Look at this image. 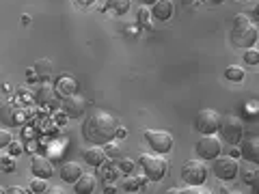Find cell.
Masks as SVG:
<instances>
[{"instance_id":"cell-9","label":"cell","mask_w":259,"mask_h":194,"mask_svg":"<svg viewBox=\"0 0 259 194\" xmlns=\"http://www.w3.org/2000/svg\"><path fill=\"white\" fill-rule=\"evenodd\" d=\"M212 171H214V175L218 177V179L233 181L238 177V173H240V166H238V162L233 158H216L214 164H212Z\"/></svg>"},{"instance_id":"cell-15","label":"cell","mask_w":259,"mask_h":194,"mask_svg":"<svg viewBox=\"0 0 259 194\" xmlns=\"http://www.w3.org/2000/svg\"><path fill=\"white\" fill-rule=\"evenodd\" d=\"M95 185H97L95 175L82 173V175H80L78 179L74 181V192H76V194H93V192H95Z\"/></svg>"},{"instance_id":"cell-37","label":"cell","mask_w":259,"mask_h":194,"mask_svg":"<svg viewBox=\"0 0 259 194\" xmlns=\"http://www.w3.org/2000/svg\"><path fill=\"white\" fill-rule=\"evenodd\" d=\"M117 168H112V171H110V168H108V171H104V177H106V179H110V177H112V179H115V177H117Z\"/></svg>"},{"instance_id":"cell-6","label":"cell","mask_w":259,"mask_h":194,"mask_svg":"<svg viewBox=\"0 0 259 194\" xmlns=\"http://www.w3.org/2000/svg\"><path fill=\"white\" fill-rule=\"evenodd\" d=\"M207 179V166L203 160H188L182 166V181L188 185H203Z\"/></svg>"},{"instance_id":"cell-14","label":"cell","mask_w":259,"mask_h":194,"mask_svg":"<svg viewBox=\"0 0 259 194\" xmlns=\"http://www.w3.org/2000/svg\"><path fill=\"white\" fill-rule=\"evenodd\" d=\"M175 11V5H173V0H158V3H153L151 5V15L156 20L160 22H166V20H171V15Z\"/></svg>"},{"instance_id":"cell-13","label":"cell","mask_w":259,"mask_h":194,"mask_svg":"<svg viewBox=\"0 0 259 194\" xmlns=\"http://www.w3.org/2000/svg\"><path fill=\"white\" fill-rule=\"evenodd\" d=\"M240 156L246 162H250V164H257L259 162V140L257 138L240 140Z\"/></svg>"},{"instance_id":"cell-36","label":"cell","mask_w":259,"mask_h":194,"mask_svg":"<svg viewBox=\"0 0 259 194\" xmlns=\"http://www.w3.org/2000/svg\"><path fill=\"white\" fill-rule=\"evenodd\" d=\"M7 194H26V190L20 188V185H13V188L7 190Z\"/></svg>"},{"instance_id":"cell-3","label":"cell","mask_w":259,"mask_h":194,"mask_svg":"<svg viewBox=\"0 0 259 194\" xmlns=\"http://www.w3.org/2000/svg\"><path fill=\"white\" fill-rule=\"evenodd\" d=\"M139 166L143 168L145 177L151 179V181L164 179V175L168 171V162L162 156H158V153H143V156L139 158Z\"/></svg>"},{"instance_id":"cell-39","label":"cell","mask_w":259,"mask_h":194,"mask_svg":"<svg viewBox=\"0 0 259 194\" xmlns=\"http://www.w3.org/2000/svg\"><path fill=\"white\" fill-rule=\"evenodd\" d=\"M166 194H182V188H171V190H166Z\"/></svg>"},{"instance_id":"cell-24","label":"cell","mask_w":259,"mask_h":194,"mask_svg":"<svg viewBox=\"0 0 259 194\" xmlns=\"http://www.w3.org/2000/svg\"><path fill=\"white\" fill-rule=\"evenodd\" d=\"M244 63H248V65H257L259 63V50L257 47H248V50L244 52Z\"/></svg>"},{"instance_id":"cell-27","label":"cell","mask_w":259,"mask_h":194,"mask_svg":"<svg viewBox=\"0 0 259 194\" xmlns=\"http://www.w3.org/2000/svg\"><path fill=\"white\" fill-rule=\"evenodd\" d=\"M11 140H13V134L7 132V129H0V149H5Z\"/></svg>"},{"instance_id":"cell-21","label":"cell","mask_w":259,"mask_h":194,"mask_svg":"<svg viewBox=\"0 0 259 194\" xmlns=\"http://www.w3.org/2000/svg\"><path fill=\"white\" fill-rule=\"evenodd\" d=\"M225 78L231 80V82H240V80H244V69L236 67V65H233V67H227L225 69Z\"/></svg>"},{"instance_id":"cell-34","label":"cell","mask_w":259,"mask_h":194,"mask_svg":"<svg viewBox=\"0 0 259 194\" xmlns=\"http://www.w3.org/2000/svg\"><path fill=\"white\" fill-rule=\"evenodd\" d=\"M139 22H143V24L147 22V24H149V11L145 9V7H143V9H141V13H139Z\"/></svg>"},{"instance_id":"cell-41","label":"cell","mask_w":259,"mask_h":194,"mask_svg":"<svg viewBox=\"0 0 259 194\" xmlns=\"http://www.w3.org/2000/svg\"><path fill=\"white\" fill-rule=\"evenodd\" d=\"M22 24H30V18H28V15H22Z\"/></svg>"},{"instance_id":"cell-11","label":"cell","mask_w":259,"mask_h":194,"mask_svg":"<svg viewBox=\"0 0 259 194\" xmlns=\"http://www.w3.org/2000/svg\"><path fill=\"white\" fill-rule=\"evenodd\" d=\"M24 119H26V110L15 106V104H7V106L0 110V121H3L5 125H9V127L24 123Z\"/></svg>"},{"instance_id":"cell-26","label":"cell","mask_w":259,"mask_h":194,"mask_svg":"<svg viewBox=\"0 0 259 194\" xmlns=\"http://www.w3.org/2000/svg\"><path fill=\"white\" fill-rule=\"evenodd\" d=\"M182 194H212L203 185H188V188H182Z\"/></svg>"},{"instance_id":"cell-44","label":"cell","mask_w":259,"mask_h":194,"mask_svg":"<svg viewBox=\"0 0 259 194\" xmlns=\"http://www.w3.org/2000/svg\"><path fill=\"white\" fill-rule=\"evenodd\" d=\"M0 194H7V190H5V188H0Z\"/></svg>"},{"instance_id":"cell-42","label":"cell","mask_w":259,"mask_h":194,"mask_svg":"<svg viewBox=\"0 0 259 194\" xmlns=\"http://www.w3.org/2000/svg\"><path fill=\"white\" fill-rule=\"evenodd\" d=\"M223 194H242V192H236V190H223Z\"/></svg>"},{"instance_id":"cell-38","label":"cell","mask_w":259,"mask_h":194,"mask_svg":"<svg viewBox=\"0 0 259 194\" xmlns=\"http://www.w3.org/2000/svg\"><path fill=\"white\" fill-rule=\"evenodd\" d=\"M115 192H117L115 185H106V188H104V194H115Z\"/></svg>"},{"instance_id":"cell-32","label":"cell","mask_w":259,"mask_h":194,"mask_svg":"<svg viewBox=\"0 0 259 194\" xmlns=\"http://www.w3.org/2000/svg\"><path fill=\"white\" fill-rule=\"evenodd\" d=\"M76 3V7H82V9H87V7H91V5H95L97 0H74Z\"/></svg>"},{"instance_id":"cell-35","label":"cell","mask_w":259,"mask_h":194,"mask_svg":"<svg viewBox=\"0 0 259 194\" xmlns=\"http://www.w3.org/2000/svg\"><path fill=\"white\" fill-rule=\"evenodd\" d=\"M41 194H67L63 188H59V185H54V188H48L46 192H41Z\"/></svg>"},{"instance_id":"cell-2","label":"cell","mask_w":259,"mask_h":194,"mask_svg":"<svg viewBox=\"0 0 259 194\" xmlns=\"http://www.w3.org/2000/svg\"><path fill=\"white\" fill-rule=\"evenodd\" d=\"M257 37H259V30H257V24L250 22L248 15L240 13L233 18V28H231V41L236 47H253L257 43Z\"/></svg>"},{"instance_id":"cell-17","label":"cell","mask_w":259,"mask_h":194,"mask_svg":"<svg viewBox=\"0 0 259 194\" xmlns=\"http://www.w3.org/2000/svg\"><path fill=\"white\" fill-rule=\"evenodd\" d=\"M56 93L63 95V97H69V95H74L78 93V80H74L71 76H61L59 80H56Z\"/></svg>"},{"instance_id":"cell-4","label":"cell","mask_w":259,"mask_h":194,"mask_svg":"<svg viewBox=\"0 0 259 194\" xmlns=\"http://www.w3.org/2000/svg\"><path fill=\"white\" fill-rule=\"evenodd\" d=\"M218 132H221L223 140H227L229 144H240L242 136H244V123L238 115H225L221 117V125H218Z\"/></svg>"},{"instance_id":"cell-7","label":"cell","mask_w":259,"mask_h":194,"mask_svg":"<svg viewBox=\"0 0 259 194\" xmlns=\"http://www.w3.org/2000/svg\"><path fill=\"white\" fill-rule=\"evenodd\" d=\"M197 153L201 160H216L223 153V142L214 134H203L197 142Z\"/></svg>"},{"instance_id":"cell-19","label":"cell","mask_w":259,"mask_h":194,"mask_svg":"<svg viewBox=\"0 0 259 194\" xmlns=\"http://www.w3.org/2000/svg\"><path fill=\"white\" fill-rule=\"evenodd\" d=\"M132 7V0H106V11H112L115 15H125Z\"/></svg>"},{"instance_id":"cell-12","label":"cell","mask_w":259,"mask_h":194,"mask_svg":"<svg viewBox=\"0 0 259 194\" xmlns=\"http://www.w3.org/2000/svg\"><path fill=\"white\" fill-rule=\"evenodd\" d=\"M30 171L35 177H39V179H50V177L54 175V164L46 156H32Z\"/></svg>"},{"instance_id":"cell-18","label":"cell","mask_w":259,"mask_h":194,"mask_svg":"<svg viewBox=\"0 0 259 194\" xmlns=\"http://www.w3.org/2000/svg\"><path fill=\"white\" fill-rule=\"evenodd\" d=\"M80 175H82V168H80L76 162H67V164L61 166V179L65 183H74Z\"/></svg>"},{"instance_id":"cell-1","label":"cell","mask_w":259,"mask_h":194,"mask_svg":"<svg viewBox=\"0 0 259 194\" xmlns=\"http://www.w3.org/2000/svg\"><path fill=\"white\" fill-rule=\"evenodd\" d=\"M115 129H117V119L106 110H95L91 112L84 123H82V136L89 144L95 147H104L106 142L115 140Z\"/></svg>"},{"instance_id":"cell-40","label":"cell","mask_w":259,"mask_h":194,"mask_svg":"<svg viewBox=\"0 0 259 194\" xmlns=\"http://www.w3.org/2000/svg\"><path fill=\"white\" fill-rule=\"evenodd\" d=\"M205 3H209V5H223L225 0H205Z\"/></svg>"},{"instance_id":"cell-33","label":"cell","mask_w":259,"mask_h":194,"mask_svg":"<svg viewBox=\"0 0 259 194\" xmlns=\"http://www.w3.org/2000/svg\"><path fill=\"white\" fill-rule=\"evenodd\" d=\"M127 136V129L125 127H121V125H117V129H115V138H125Z\"/></svg>"},{"instance_id":"cell-5","label":"cell","mask_w":259,"mask_h":194,"mask_svg":"<svg viewBox=\"0 0 259 194\" xmlns=\"http://www.w3.org/2000/svg\"><path fill=\"white\" fill-rule=\"evenodd\" d=\"M145 140H147L149 149L158 156H166L173 149V136L164 129H145Z\"/></svg>"},{"instance_id":"cell-25","label":"cell","mask_w":259,"mask_h":194,"mask_svg":"<svg viewBox=\"0 0 259 194\" xmlns=\"http://www.w3.org/2000/svg\"><path fill=\"white\" fill-rule=\"evenodd\" d=\"M0 171L3 173H13L15 171V160L13 158H3L0 160Z\"/></svg>"},{"instance_id":"cell-29","label":"cell","mask_w":259,"mask_h":194,"mask_svg":"<svg viewBox=\"0 0 259 194\" xmlns=\"http://www.w3.org/2000/svg\"><path fill=\"white\" fill-rule=\"evenodd\" d=\"M134 166H136L134 162L125 158V160H121V164H119V171H123V173H132V171H134Z\"/></svg>"},{"instance_id":"cell-10","label":"cell","mask_w":259,"mask_h":194,"mask_svg":"<svg viewBox=\"0 0 259 194\" xmlns=\"http://www.w3.org/2000/svg\"><path fill=\"white\" fill-rule=\"evenodd\" d=\"M87 100L80 93H74V95H69V97H65V102H63V110H65V115H67L69 119H76L80 115H84L87 112Z\"/></svg>"},{"instance_id":"cell-16","label":"cell","mask_w":259,"mask_h":194,"mask_svg":"<svg viewBox=\"0 0 259 194\" xmlns=\"http://www.w3.org/2000/svg\"><path fill=\"white\" fill-rule=\"evenodd\" d=\"M82 160L87 162L89 166H104V162H106V153H104L102 147H95V144H91V149L82 151Z\"/></svg>"},{"instance_id":"cell-28","label":"cell","mask_w":259,"mask_h":194,"mask_svg":"<svg viewBox=\"0 0 259 194\" xmlns=\"http://www.w3.org/2000/svg\"><path fill=\"white\" fill-rule=\"evenodd\" d=\"M7 147H9V153L11 156L15 158V156H20V153L24 151V147H22V142H15V140H11L9 144H7Z\"/></svg>"},{"instance_id":"cell-22","label":"cell","mask_w":259,"mask_h":194,"mask_svg":"<svg viewBox=\"0 0 259 194\" xmlns=\"http://www.w3.org/2000/svg\"><path fill=\"white\" fill-rule=\"evenodd\" d=\"M242 177H244V183L246 185H253V188H255V185H257V168L253 166V168H246V171L244 173H242Z\"/></svg>"},{"instance_id":"cell-31","label":"cell","mask_w":259,"mask_h":194,"mask_svg":"<svg viewBox=\"0 0 259 194\" xmlns=\"http://www.w3.org/2000/svg\"><path fill=\"white\" fill-rule=\"evenodd\" d=\"M104 153H106V156H117V153H119V147H117V144L110 140V142L104 144Z\"/></svg>"},{"instance_id":"cell-20","label":"cell","mask_w":259,"mask_h":194,"mask_svg":"<svg viewBox=\"0 0 259 194\" xmlns=\"http://www.w3.org/2000/svg\"><path fill=\"white\" fill-rule=\"evenodd\" d=\"M145 179H147V177H139V179H136V177H127V179L123 181V190H125V192H136V190H141L143 185H145Z\"/></svg>"},{"instance_id":"cell-8","label":"cell","mask_w":259,"mask_h":194,"mask_svg":"<svg viewBox=\"0 0 259 194\" xmlns=\"http://www.w3.org/2000/svg\"><path fill=\"white\" fill-rule=\"evenodd\" d=\"M218 125H221V115L212 108L199 110L197 119H194V127H197L201 134H214V132H218Z\"/></svg>"},{"instance_id":"cell-30","label":"cell","mask_w":259,"mask_h":194,"mask_svg":"<svg viewBox=\"0 0 259 194\" xmlns=\"http://www.w3.org/2000/svg\"><path fill=\"white\" fill-rule=\"evenodd\" d=\"M50 95H52V88H48V86L41 88V91L37 93V97H39V102H41V104H44V102H52V97H50Z\"/></svg>"},{"instance_id":"cell-23","label":"cell","mask_w":259,"mask_h":194,"mask_svg":"<svg viewBox=\"0 0 259 194\" xmlns=\"http://www.w3.org/2000/svg\"><path fill=\"white\" fill-rule=\"evenodd\" d=\"M30 190L35 192V194H41V192H46V190H48V183H46V179H39V177H35V179L30 181Z\"/></svg>"},{"instance_id":"cell-43","label":"cell","mask_w":259,"mask_h":194,"mask_svg":"<svg viewBox=\"0 0 259 194\" xmlns=\"http://www.w3.org/2000/svg\"><path fill=\"white\" fill-rule=\"evenodd\" d=\"M143 5H153V3H158V0H141Z\"/></svg>"},{"instance_id":"cell-45","label":"cell","mask_w":259,"mask_h":194,"mask_svg":"<svg viewBox=\"0 0 259 194\" xmlns=\"http://www.w3.org/2000/svg\"><path fill=\"white\" fill-rule=\"evenodd\" d=\"M240 3H248V0H240Z\"/></svg>"}]
</instances>
